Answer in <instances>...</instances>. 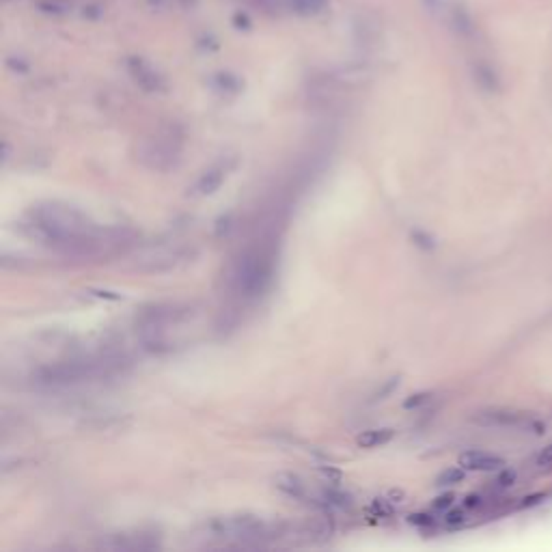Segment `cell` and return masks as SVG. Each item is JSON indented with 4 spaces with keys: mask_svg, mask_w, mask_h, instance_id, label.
<instances>
[{
    "mask_svg": "<svg viewBox=\"0 0 552 552\" xmlns=\"http://www.w3.org/2000/svg\"><path fill=\"white\" fill-rule=\"evenodd\" d=\"M464 520V514L462 511H451L446 514V524H460Z\"/></svg>",
    "mask_w": 552,
    "mask_h": 552,
    "instance_id": "obj_14",
    "label": "cell"
},
{
    "mask_svg": "<svg viewBox=\"0 0 552 552\" xmlns=\"http://www.w3.org/2000/svg\"><path fill=\"white\" fill-rule=\"evenodd\" d=\"M180 154H182V136L173 132L158 134L156 138L147 143V147H143V160L147 162V166L158 170H166L177 164Z\"/></svg>",
    "mask_w": 552,
    "mask_h": 552,
    "instance_id": "obj_4",
    "label": "cell"
},
{
    "mask_svg": "<svg viewBox=\"0 0 552 552\" xmlns=\"http://www.w3.org/2000/svg\"><path fill=\"white\" fill-rule=\"evenodd\" d=\"M453 494H444L440 498H436V503H434V509H449L451 505H453Z\"/></svg>",
    "mask_w": 552,
    "mask_h": 552,
    "instance_id": "obj_13",
    "label": "cell"
},
{
    "mask_svg": "<svg viewBox=\"0 0 552 552\" xmlns=\"http://www.w3.org/2000/svg\"><path fill=\"white\" fill-rule=\"evenodd\" d=\"M119 369L117 361L110 358H85V361H67L52 367H43L37 373V382L43 386H69L82 384L97 378H106Z\"/></svg>",
    "mask_w": 552,
    "mask_h": 552,
    "instance_id": "obj_2",
    "label": "cell"
},
{
    "mask_svg": "<svg viewBox=\"0 0 552 552\" xmlns=\"http://www.w3.org/2000/svg\"><path fill=\"white\" fill-rule=\"evenodd\" d=\"M395 436V430L391 428H384V430H369V432H363L358 438H356V444L363 446V449H375V446H382L386 442H391Z\"/></svg>",
    "mask_w": 552,
    "mask_h": 552,
    "instance_id": "obj_9",
    "label": "cell"
},
{
    "mask_svg": "<svg viewBox=\"0 0 552 552\" xmlns=\"http://www.w3.org/2000/svg\"><path fill=\"white\" fill-rule=\"evenodd\" d=\"M430 399H432V393H416V395H412V397H408V399L404 401V408H406V410L419 408V406H423V404H428Z\"/></svg>",
    "mask_w": 552,
    "mask_h": 552,
    "instance_id": "obj_11",
    "label": "cell"
},
{
    "mask_svg": "<svg viewBox=\"0 0 552 552\" xmlns=\"http://www.w3.org/2000/svg\"><path fill=\"white\" fill-rule=\"evenodd\" d=\"M537 466H548V464H552V442L546 446V449H542L539 451V456H537Z\"/></svg>",
    "mask_w": 552,
    "mask_h": 552,
    "instance_id": "obj_12",
    "label": "cell"
},
{
    "mask_svg": "<svg viewBox=\"0 0 552 552\" xmlns=\"http://www.w3.org/2000/svg\"><path fill=\"white\" fill-rule=\"evenodd\" d=\"M276 488H279L283 494H287L289 498H307V486L305 481L300 479V477L291 474V472H281V474H276V479H274Z\"/></svg>",
    "mask_w": 552,
    "mask_h": 552,
    "instance_id": "obj_8",
    "label": "cell"
},
{
    "mask_svg": "<svg viewBox=\"0 0 552 552\" xmlns=\"http://www.w3.org/2000/svg\"><path fill=\"white\" fill-rule=\"evenodd\" d=\"M460 466L464 470H477V472H494V470H503L505 460L486 453V451H466L460 456Z\"/></svg>",
    "mask_w": 552,
    "mask_h": 552,
    "instance_id": "obj_6",
    "label": "cell"
},
{
    "mask_svg": "<svg viewBox=\"0 0 552 552\" xmlns=\"http://www.w3.org/2000/svg\"><path fill=\"white\" fill-rule=\"evenodd\" d=\"M231 164L229 162H218L214 166H210L203 175L198 177V182L194 184V194H212L220 188V184L227 180Z\"/></svg>",
    "mask_w": 552,
    "mask_h": 552,
    "instance_id": "obj_7",
    "label": "cell"
},
{
    "mask_svg": "<svg viewBox=\"0 0 552 552\" xmlns=\"http://www.w3.org/2000/svg\"><path fill=\"white\" fill-rule=\"evenodd\" d=\"M464 479V468H446L438 474L436 484L438 486H453V484H460Z\"/></svg>",
    "mask_w": 552,
    "mask_h": 552,
    "instance_id": "obj_10",
    "label": "cell"
},
{
    "mask_svg": "<svg viewBox=\"0 0 552 552\" xmlns=\"http://www.w3.org/2000/svg\"><path fill=\"white\" fill-rule=\"evenodd\" d=\"M274 272V250L270 246H255L246 250L235 263L233 270V287L242 296H259L272 281Z\"/></svg>",
    "mask_w": 552,
    "mask_h": 552,
    "instance_id": "obj_3",
    "label": "cell"
},
{
    "mask_svg": "<svg viewBox=\"0 0 552 552\" xmlns=\"http://www.w3.org/2000/svg\"><path fill=\"white\" fill-rule=\"evenodd\" d=\"M410 522L412 524H432V518L423 516V514H416V516H410Z\"/></svg>",
    "mask_w": 552,
    "mask_h": 552,
    "instance_id": "obj_15",
    "label": "cell"
},
{
    "mask_svg": "<svg viewBox=\"0 0 552 552\" xmlns=\"http://www.w3.org/2000/svg\"><path fill=\"white\" fill-rule=\"evenodd\" d=\"M474 421L486 428H511V430H533L535 434L542 432V425L531 419L529 414L509 410V408H488L474 414Z\"/></svg>",
    "mask_w": 552,
    "mask_h": 552,
    "instance_id": "obj_5",
    "label": "cell"
},
{
    "mask_svg": "<svg viewBox=\"0 0 552 552\" xmlns=\"http://www.w3.org/2000/svg\"><path fill=\"white\" fill-rule=\"evenodd\" d=\"M29 227L39 242L65 255H95L102 253L104 246L119 242L117 238L99 231L76 208L59 203H45L31 210Z\"/></svg>",
    "mask_w": 552,
    "mask_h": 552,
    "instance_id": "obj_1",
    "label": "cell"
}]
</instances>
